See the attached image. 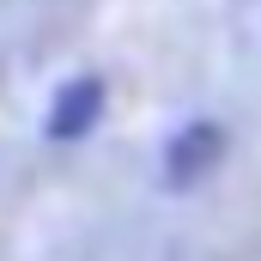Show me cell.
<instances>
[{"label": "cell", "mask_w": 261, "mask_h": 261, "mask_svg": "<svg viewBox=\"0 0 261 261\" xmlns=\"http://www.w3.org/2000/svg\"><path fill=\"white\" fill-rule=\"evenodd\" d=\"M213 152H219V128L195 122V128H189L176 146H170V176H176V182H189L200 164H213Z\"/></svg>", "instance_id": "cell-2"}, {"label": "cell", "mask_w": 261, "mask_h": 261, "mask_svg": "<svg viewBox=\"0 0 261 261\" xmlns=\"http://www.w3.org/2000/svg\"><path fill=\"white\" fill-rule=\"evenodd\" d=\"M97 110H103V85L97 79H73V85H61V97L49 110V134L55 140H79V134L97 122Z\"/></svg>", "instance_id": "cell-1"}]
</instances>
